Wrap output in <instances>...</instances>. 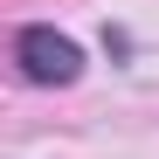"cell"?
Returning <instances> with one entry per match:
<instances>
[{"instance_id": "cell-1", "label": "cell", "mask_w": 159, "mask_h": 159, "mask_svg": "<svg viewBox=\"0 0 159 159\" xmlns=\"http://www.w3.org/2000/svg\"><path fill=\"white\" fill-rule=\"evenodd\" d=\"M21 69L35 83H76L83 76V48L56 28H21Z\"/></svg>"}]
</instances>
